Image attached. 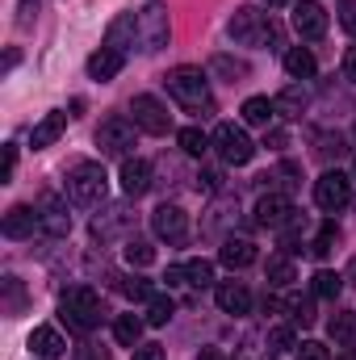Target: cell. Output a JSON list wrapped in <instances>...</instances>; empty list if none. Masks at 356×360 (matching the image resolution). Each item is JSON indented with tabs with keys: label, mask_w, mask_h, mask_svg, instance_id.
Wrapping results in <instances>:
<instances>
[{
	"label": "cell",
	"mask_w": 356,
	"mask_h": 360,
	"mask_svg": "<svg viewBox=\"0 0 356 360\" xmlns=\"http://www.w3.org/2000/svg\"><path fill=\"white\" fill-rule=\"evenodd\" d=\"M168 92L189 113H214V96H210V84H205L201 68H177V72H168Z\"/></svg>",
	"instance_id": "1"
},
{
	"label": "cell",
	"mask_w": 356,
	"mask_h": 360,
	"mask_svg": "<svg viewBox=\"0 0 356 360\" xmlns=\"http://www.w3.org/2000/svg\"><path fill=\"white\" fill-rule=\"evenodd\" d=\"M63 323L72 331H92L101 323V297L92 293L89 285H76L63 293Z\"/></svg>",
	"instance_id": "2"
},
{
	"label": "cell",
	"mask_w": 356,
	"mask_h": 360,
	"mask_svg": "<svg viewBox=\"0 0 356 360\" xmlns=\"http://www.w3.org/2000/svg\"><path fill=\"white\" fill-rule=\"evenodd\" d=\"M210 139H214L218 155H222L227 164H235V168L252 164V155H256V143H252V139H248V130H243V126H235V122H218Z\"/></svg>",
	"instance_id": "3"
},
{
	"label": "cell",
	"mask_w": 356,
	"mask_h": 360,
	"mask_svg": "<svg viewBox=\"0 0 356 360\" xmlns=\"http://www.w3.org/2000/svg\"><path fill=\"white\" fill-rule=\"evenodd\" d=\"M168 38H172L168 4H164V0H147V8L139 13V42H143V51H147V55H155V51H164V46H168Z\"/></svg>",
	"instance_id": "4"
},
{
	"label": "cell",
	"mask_w": 356,
	"mask_h": 360,
	"mask_svg": "<svg viewBox=\"0 0 356 360\" xmlns=\"http://www.w3.org/2000/svg\"><path fill=\"white\" fill-rule=\"evenodd\" d=\"M105 168L101 164H92V160H84V164H76L72 172H68V197L76 201V205H96L101 197H105Z\"/></svg>",
	"instance_id": "5"
},
{
	"label": "cell",
	"mask_w": 356,
	"mask_h": 360,
	"mask_svg": "<svg viewBox=\"0 0 356 360\" xmlns=\"http://www.w3.org/2000/svg\"><path fill=\"white\" fill-rule=\"evenodd\" d=\"M134 134H139V126H134L130 117L113 113V117H105V122L96 126V147H101V155H122V160H130Z\"/></svg>",
	"instance_id": "6"
},
{
	"label": "cell",
	"mask_w": 356,
	"mask_h": 360,
	"mask_svg": "<svg viewBox=\"0 0 356 360\" xmlns=\"http://www.w3.org/2000/svg\"><path fill=\"white\" fill-rule=\"evenodd\" d=\"M231 38L243 46H265L268 38H276V25H272V17L256 13V8H239L231 17Z\"/></svg>",
	"instance_id": "7"
},
{
	"label": "cell",
	"mask_w": 356,
	"mask_h": 360,
	"mask_svg": "<svg viewBox=\"0 0 356 360\" xmlns=\"http://www.w3.org/2000/svg\"><path fill=\"white\" fill-rule=\"evenodd\" d=\"M130 113H134V126L147 130V134H168V130H172L168 105H164L160 96H151V92H139V96L130 101Z\"/></svg>",
	"instance_id": "8"
},
{
	"label": "cell",
	"mask_w": 356,
	"mask_h": 360,
	"mask_svg": "<svg viewBox=\"0 0 356 360\" xmlns=\"http://www.w3.org/2000/svg\"><path fill=\"white\" fill-rule=\"evenodd\" d=\"M314 201H319V210H327V214L344 210V205L352 201V176H344V172H323V176L314 180Z\"/></svg>",
	"instance_id": "9"
},
{
	"label": "cell",
	"mask_w": 356,
	"mask_h": 360,
	"mask_svg": "<svg viewBox=\"0 0 356 360\" xmlns=\"http://www.w3.org/2000/svg\"><path fill=\"white\" fill-rule=\"evenodd\" d=\"M293 30L302 34V38H323L327 34V13H323V4L319 0H298L293 4Z\"/></svg>",
	"instance_id": "10"
},
{
	"label": "cell",
	"mask_w": 356,
	"mask_h": 360,
	"mask_svg": "<svg viewBox=\"0 0 356 360\" xmlns=\"http://www.w3.org/2000/svg\"><path fill=\"white\" fill-rule=\"evenodd\" d=\"M256 222L268 226V231H281V226H289L293 222V205H289V197H281V193H268L256 201Z\"/></svg>",
	"instance_id": "11"
},
{
	"label": "cell",
	"mask_w": 356,
	"mask_h": 360,
	"mask_svg": "<svg viewBox=\"0 0 356 360\" xmlns=\"http://www.w3.org/2000/svg\"><path fill=\"white\" fill-rule=\"evenodd\" d=\"M151 231H155L160 239H168V243H180L184 231H189V214H184L180 205H160V210L151 214Z\"/></svg>",
	"instance_id": "12"
},
{
	"label": "cell",
	"mask_w": 356,
	"mask_h": 360,
	"mask_svg": "<svg viewBox=\"0 0 356 360\" xmlns=\"http://www.w3.org/2000/svg\"><path fill=\"white\" fill-rule=\"evenodd\" d=\"M38 218H42V231L55 235V239L72 231V214H68V205H63L55 193H42V201H38Z\"/></svg>",
	"instance_id": "13"
},
{
	"label": "cell",
	"mask_w": 356,
	"mask_h": 360,
	"mask_svg": "<svg viewBox=\"0 0 356 360\" xmlns=\"http://www.w3.org/2000/svg\"><path fill=\"white\" fill-rule=\"evenodd\" d=\"M38 226H42V218H38V210H30V205H13V210L4 214V222H0V231H4L8 239H30Z\"/></svg>",
	"instance_id": "14"
},
{
	"label": "cell",
	"mask_w": 356,
	"mask_h": 360,
	"mask_svg": "<svg viewBox=\"0 0 356 360\" xmlns=\"http://www.w3.org/2000/svg\"><path fill=\"white\" fill-rule=\"evenodd\" d=\"M30 352L38 360H59L68 352V340L55 331V327H34V335H30Z\"/></svg>",
	"instance_id": "15"
},
{
	"label": "cell",
	"mask_w": 356,
	"mask_h": 360,
	"mask_svg": "<svg viewBox=\"0 0 356 360\" xmlns=\"http://www.w3.org/2000/svg\"><path fill=\"white\" fill-rule=\"evenodd\" d=\"M214 297H218L222 314H248V310H252V293H248V285H239V281H222V285L214 289Z\"/></svg>",
	"instance_id": "16"
},
{
	"label": "cell",
	"mask_w": 356,
	"mask_h": 360,
	"mask_svg": "<svg viewBox=\"0 0 356 360\" xmlns=\"http://www.w3.org/2000/svg\"><path fill=\"white\" fill-rule=\"evenodd\" d=\"M151 188V164L147 160H122V193L143 197Z\"/></svg>",
	"instance_id": "17"
},
{
	"label": "cell",
	"mask_w": 356,
	"mask_h": 360,
	"mask_svg": "<svg viewBox=\"0 0 356 360\" xmlns=\"http://www.w3.org/2000/svg\"><path fill=\"white\" fill-rule=\"evenodd\" d=\"M122 63H126V55H122L117 46H101V51L89 59V76L105 84V80H113V76L122 72Z\"/></svg>",
	"instance_id": "18"
},
{
	"label": "cell",
	"mask_w": 356,
	"mask_h": 360,
	"mask_svg": "<svg viewBox=\"0 0 356 360\" xmlns=\"http://www.w3.org/2000/svg\"><path fill=\"white\" fill-rule=\"evenodd\" d=\"M63 130H68V113H59V109H55V113H46V117L34 126L30 147H34V151H42V147H51V143H59V134H63Z\"/></svg>",
	"instance_id": "19"
},
{
	"label": "cell",
	"mask_w": 356,
	"mask_h": 360,
	"mask_svg": "<svg viewBox=\"0 0 356 360\" xmlns=\"http://www.w3.org/2000/svg\"><path fill=\"white\" fill-rule=\"evenodd\" d=\"M218 260H222L227 269H248V264H256V248H252L248 239H227L222 252H218Z\"/></svg>",
	"instance_id": "20"
},
{
	"label": "cell",
	"mask_w": 356,
	"mask_h": 360,
	"mask_svg": "<svg viewBox=\"0 0 356 360\" xmlns=\"http://www.w3.org/2000/svg\"><path fill=\"white\" fill-rule=\"evenodd\" d=\"M272 105H276L281 117H302L306 105H310V92L302 89V84H289V89H281V96H276Z\"/></svg>",
	"instance_id": "21"
},
{
	"label": "cell",
	"mask_w": 356,
	"mask_h": 360,
	"mask_svg": "<svg viewBox=\"0 0 356 360\" xmlns=\"http://www.w3.org/2000/svg\"><path fill=\"white\" fill-rule=\"evenodd\" d=\"M143 323H147V319H139V314H117V323H113V340H117L122 348H139V340H143Z\"/></svg>",
	"instance_id": "22"
},
{
	"label": "cell",
	"mask_w": 356,
	"mask_h": 360,
	"mask_svg": "<svg viewBox=\"0 0 356 360\" xmlns=\"http://www.w3.org/2000/svg\"><path fill=\"white\" fill-rule=\"evenodd\" d=\"M327 335H331L336 344L352 348V344H356V310H340V314L327 323Z\"/></svg>",
	"instance_id": "23"
},
{
	"label": "cell",
	"mask_w": 356,
	"mask_h": 360,
	"mask_svg": "<svg viewBox=\"0 0 356 360\" xmlns=\"http://www.w3.org/2000/svg\"><path fill=\"white\" fill-rule=\"evenodd\" d=\"M314 68H319V63H314V55H310L306 46H293V51L285 55V72H289L293 80H310Z\"/></svg>",
	"instance_id": "24"
},
{
	"label": "cell",
	"mask_w": 356,
	"mask_h": 360,
	"mask_svg": "<svg viewBox=\"0 0 356 360\" xmlns=\"http://www.w3.org/2000/svg\"><path fill=\"white\" fill-rule=\"evenodd\" d=\"M272 117H276V105H272L268 96H248V101H243V122H248V126H268Z\"/></svg>",
	"instance_id": "25"
},
{
	"label": "cell",
	"mask_w": 356,
	"mask_h": 360,
	"mask_svg": "<svg viewBox=\"0 0 356 360\" xmlns=\"http://www.w3.org/2000/svg\"><path fill=\"white\" fill-rule=\"evenodd\" d=\"M177 143H180V151H184V155H193V160H201V155H205V147H210L214 139H210V134H205L201 126H184V130L177 134Z\"/></svg>",
	"instance_id": "26"
},
{
	"label": "cell",
	"mask_w": 356,
	"mask_h": 360,
	"mask_svg": "<svg viewBox=\"0 0 356 360\" xmlns=\"http://www.w3.org/2000/svg\"><path fill=\"white\" fill-rule=\"evenodd\" d=\"M172 314H177V306H172V297H168V293H155V297L147 302V323H151V327H164Z\"/></svg>",
	"instance_id": "27"
},
{
	"label": "cell",
	"mask_w": 356,
	"mask_h": 360,
	"mask_svg": "<svg viewBox=\"0 0 356 360\" xmlns=\"http://www.w3.org/2000/svg\"><path fill=\"white\" fill-rule=\"evenodd\" d=\"M268 285H272V289H289V285H293V264H289V256H272V260H268Z\"/></svg>",
	"instance_id": "28"
},
{
	"label": "cell",
	"mask_w": 356,
	"mask_h": 360,
	"mask_svg": "<svg viewBox=\"0 0 356 360\" xmlns=\"http://www.w3.org/2000/svg\"><path fill=\"white\" fill-rule=\"evenodd\" d=\"M336 239H340V231H336V222H323L319 226V235L310 239V256H331V248H336Z\"/></svg>",
	"instance_id": "29"
},
{
	"label": "cell",
	"mask_w": 356,
	"mask_h": 360,
	"mask_svg": "<svg viewBox=\"0 0 356 360\" xmlns=\"http://www.w3.org/2000/svg\"><path fill=\"white\" fill-rule=\"evenodd\" d=\"M184 285H197V289L214 285V264L210 260H189L184 264Z\"/></svg>",
	"instance_id": "30"
},
{
	"label": "cell",
	"mask_w": 356,
	"mask_h": 360,
	"mask_svg": "<svg viewBox=\"0 0 356 360\" xmlns=\"http://www.w3.org/2000/svg\"><path fill=\"white\" fill-rule=\"evenodd\" d=\"M340 289H344V276L340 272H314V297H340Z\"/></svg>",
	"instance_id": "31"
},
{
	"label": "cell",
	"mask_w": 356,
	"mask_h": 360,
	"mask_svg": "<svg viewBox=\"0 0 356 360\" xmlns=\"http://www.w3.org/2000/svg\"><path fill=\"white\" fill-rule=\"evenodd\" d=\"M126 260H130L134 269H147V264H155V248L143 243V239H130V243H126Z\"/></svg>",
	"instance_id": "32"
},
{
	"label": "cell",
	"mask_w": 356,
	"mask_h": 360,
	"mask_svg": "<svg viewBox=\"0 0 356 360\" xmlns=\"http://www.w3.org/2000/svg\"><path fill=\"white\" fill-rule=\"evenodd\" d=\"M285 314H289L298 327H310V323H314V306H310L306 297H289V302H285Z\"/></svg>",
	"instance_id": "33"
},
{
	"label": "cell",
	"mask_w": 356,
	"mask_h": 360,
	"mask_svg": "<svg viewBox=\"0 0 356 360\" xmlns=\"http://www.w3.org/2000/svg\"><path fill=\"white\" fill-rule=\"evenodd\" d=\"M289 348H298L293 327H272L268 331V352H289Z\"/></svg>",
	"instance_id": "34"
},
{
	"label": "cell",
	"mask_w": 356,
	"mask_h": 360,
	"mask_svg": "<svg viewBox=\"0 0 356 360\" xmlns=\"http://www.w3.org/2000/svg\"><path fill=\"white\" fill-rule=\"evenodd\" d=\"M122 289H126V297H134V302H151V297H155V289H151L147 281H139V276H130Z\"/></svg>",
	"instance_id": "35"
},
{
	"label": "cell",
	"mask_w": 356,
	"mask_h": 360,
	"mask_svg": "<svg viewBox=\"0 0 356 360\" xmlns=\"http://www.w3.org/2000/svg\"><path fill=\"white\" fill-rule=\"evenodd\" d=\"M214 72H227V76L235 80V76H248V63H235V59H227V55H218V59H214Z\"/></svg>",
	"instance_id": "36"
},
{
	"label": "cell",
	"mask_w": 356,
	"mask_h": 360,
	"mask_svg": "<svg viewBox=\"0 0 356 360\" xmlns=\"http://www.w3.org/2000/svg\"><path fill=\"white\" fill-rule=\"evenodd\" d=\"M298 360H331V352H327L323 344H314V340H306V344L298 348Z\"/></svg>",
	"instance_id": "37"
},
{
	"label": "cell",
	"mask_w": 356,
	"mask_h": 360,
	"mask_svg": "<svg viewBox=\"0 0 356 360\" xmlns=\"http://www.w3.org/2000/svg\"><path fill=\"white\" fill-rule=\"evenodd\" d=\"M13 168H17V147H4V172H0V184L13 180Z\"/></svg>",
	"instance_id": "38"
},
{
	"label": "cell",
	"mask_w": 356,
	"mask_h": 360,
	"mask_svg": "<svg viewBox=\"0 0 356 360\" xmlns=\"http://www.w3.org/2000/svg\"><path fill=\"white\" fill-rule=\"evenodd\" d=\"M134 360H164L160 344H147V348H134Z\"/></svg>",
	"instance_id": "39"
},
{
	"label": "cell",
	"mask_w": 356,
	"mask_h": 360,
	"mask_svg": "<svg viewBox=\"0 0 356 360\" xmlns=\"http://www.w3.org/2000/svg\"><path fill=\"white\" fill-rule=\"evenodd\" d=\"M340 21H344V30H348V34H356V0H352V4H344V17H340Z\"/></svg>",
	"instance_id": "40"
},
{
	"label": "cell",
	"mask_w": 356,
	"mask_h": 360,
	"mask_svg": "<svg viewBox=\"0 0 356 360\" xmlns=\"http://www.w3.org/2000/svg\"><path fill=\"white\" fill-rule=\"evenodd\" d=\"M344 76L356 80V46H348V55H344Z\"/></svg>",
	"instance_id": "41"
},
{
	"label": "cell",
	"mask_w": 356,
	"mask_h": 360,
	"mask_svg": "<svg viewBox=\"0 0 356 360\" xmlns=\"http://www.w3.org/2000/svg\"><path fill=\"white\" fill-rule=\"evenodd\" d=\"M164 281H168V285H184V264H172V269H168V276H164Z\"/></svg>",
	"instance_id": "42"
},
{
	"label": "cell",
	"mask_w": 356,
	"mask_h": 360,
	"mask_svg": "<svg viewBox=\"0 0 356 360\" xmlns=\"http://www.w3.org/2000/svg\"><path fill=\"white\" fill-rule=\"evenodd\" d=\"M197 360H227V352H222V348H201Z\"/></svg>",
	"instance_id": "43"
},
{
	"label": "cell",
	"mask_w": 356,
	"mask_h": 360,
	"mask_svg": "<svg viewBox=\"0 0 356 360\" xmlns=\"http://www.w3.org/2000/svg\"><path fill=\"white\" fill-rule=\"evenodd\" d=\"M344 281H352L356 285V256H352V264H348V276H344Z\"/></svg>",
	"instance_id": "44"
},
{
	"label": "cell",
	"mask_w": 356,
	"mask_h": 360,
	"mask_svg": "<svg viewBox=\"0 0 356 360\" xmlns=\"http://www.w3.org/2000/svg\"><path fill=\"white\" fill-rule=\"evenodd\" d=\"M268 4H272V8H281V4H289V0H268Z\"/></svg>",
	"instance_id": "45"
},
{
	"label": "cell",
	"mask_w": 356,
	"mask_h": 360,
	"mask_svg": "<svg viewBox=\"0 0 356 360\" xmlns=\"http://www.w3.org/2000/svg\"><path fill=\"white\" fill-rule=\"evenodd\" d=\"M352 139H356V126H352Z\"/></svg>",
	"instance_id": "46"
}]
</instances>
